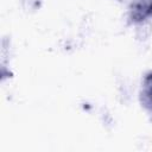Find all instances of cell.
Returning a JSON list of instances; mask_svg holds the SVG:
<instances>
[{"instance_id": "obj_3", "label": "cell", "mask_w": 152, "mask_h": 152, "mask_svg": "<svg viewBox=\"0 0 152 152\" xmlns=\"http://www.w3.org/2000/svg\"><path fill=\"white\" fill-rule=\"evenodd\" d=\"M44 0H19V6L25 13H36L40 10Z\"/></svg>"}, {"instance_id": "obj_1", "label": "cell", "mask_w": 152, "mask_h": 152, "mask_svg": "<svg viewBox=\"0 0 152 152\" xmlns=\"http://www.w3.org/2000/svg\"><path fill=\"white\" fill-rule=\"evenodd\" d=\"M126 19L129 25L135 27L145 25L152 19V0H129Z\"/></svg>"}, {"instance_id": "obj_2", "label": "cell", "mask_w": 152, "mask_h": 152, "mask_svg": "<svg viewBox=\"0 0 152 152\" xmlns=\"http://www.w3.org/2000/svg\"><path fill=\"white\" fill-rule=\"evenodd\" d=\"M140 106L150 114H152V70L146 71L140 81L138 93Z\"/></svg>"}]
</instances>
